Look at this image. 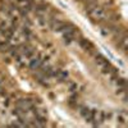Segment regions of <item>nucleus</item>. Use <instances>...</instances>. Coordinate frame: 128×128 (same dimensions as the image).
<instances>
[{"instance_id":"nucleus-1","label":"nucleus","mask_w":128,"mask_h":128,"mask_svg":"<svg viewBox=\"0 0 128 128\" xmlns=\"http://www.w3.org/2000/svg\"><path fill=\"white\" fill-rule=\"evenodd\" d=\"M84 13H86V16L90 18L91 22L96 23V24H100L102 23L104 20L106 19V10L102 5H99L96 4L91 8H87L84 9Z\"/></svg>"},{"instance_id":"nucleus-2","label":"nucleus","mask_w":128,"mask_h":128,"mask_svg":"<svg viewBox=\"0 0 128 128\" xmlns=\"http://www.w3.org/2000/svg\"><path fill=\"white\" fill-rule=\"evenodd\" d=\"M78 44H80V46H81L83 50H86L88 54H91V55H94L95 52H96L94 44H92L90 40H87V38H83V37L78 38Z\"/></svg>"},{"instance_id":"nucleus-3","label":"nucleus","mask_w":128,"mask_h":128,"mask_svg":"<svg viewBox=\"0 0 128 128\" xmlns=\"http://www.w3.org/2000/svg\"><path fill=\"white\" fill-rule=\"evenodd\" d=\"M16 106H18V108H22L24 110H31L32 108H34V101L30 100V99H18L16 101Z\"/></svg>"},{"instance_id":"nucleus-4","label":"nucleus","mask_w":128,"mask_h":128,"mask_svg":"<svg viewBox=\"0 0 128 128\" xmlns=\"http://www.w3.org/2000/svg\"><path fill=\"white\" fill-rule=\"evenodd\" d=\"M115 120H116V124H118L119 127H127V124H128V116H127L126 110H122V112H119L118 114H116Z\"/></svg>"},{"instance_id":"nucleus-5","label":"nucleus","mask_w":128,"mask_h":128,"mask_svg":"<svg viewBox=\"0 0 128 128\" xmlns=\"http://www.w3.org/2000/svg\"><path fill=\"white\" fill-rule=\"evenodd\" d=\"M94 58H95V63H96V66H98V67H99L100 69H101L102 67H105L106 64L109 63V60L106 59L105 56H102L101 54H99L98 51H96L95 54H94Z\"/></svg>"},{"instance_id":"nucleus-6","label":"nucleus","mask_w":128,"mask_h":128,"mask_svg":"<svg viewBox=\"0 0 128 128\" xmlns=\"http://www.w3.org/2000/svg\"><path fill=\"white\" fill-rule=\"evenodd\" d=\"M12 48V42L8 38H2L0 40V52H8L9 49Z\"/></svg>"},{"instance_id":"nucleus-7","label":"nucleus","mask_w":128,"mask_h":128,"mask_svg":"<svg viewBox=\"0 0 128 128\" xmlns=\"http://www.w3.org/2000/svg\"><path fill=\"white\" fill-rule=\"evenodd\" d=\"M116 95H118L124 102H127V99H128V96H127V87H116Z\"/></svg>"},{"instance_id":"nucleus-8","label":"nucleus","mask_w":128,"mask_h":128,"mask_svg":"<svg viewBox=\"0 0 128 128\" xmlns=\"http://www.w3.org/2000/svg\"><path fill=\"white\" fill-rule=\"evenodd\" d=\"M102 6L105 8V10L108 12L110 9H114L115 6V0H102Z\"/></svg>"},{"instance_id":"nucleus-9","label":"nucleus","mask_w":128,"mask_h":128,"mask_svg":"<svg viewBox=\"0 0 128 128\" xmlns=\"http://www.w3.org/2000/svg\"><path fill=\"white\" fill-rule=\"evenodd\" d=\"M67 82H68V90H69V92H77L78 83L74 82V81H67Z\"/></svg>"},{"instance_id":"nucleus-10","label":"nucleus","mask_w":128,"mask_h":128,"mask_svg":"<svg viewBox=\"0 0 128 128\" xmlns=\"http://www.w3.org/2000/svg\"><path fill=\"white\" fill-rule=\"evenodd\" d=\"M2 38H3V36H2V35H0V40H2Z\"/></svg>"}]
</instances>
